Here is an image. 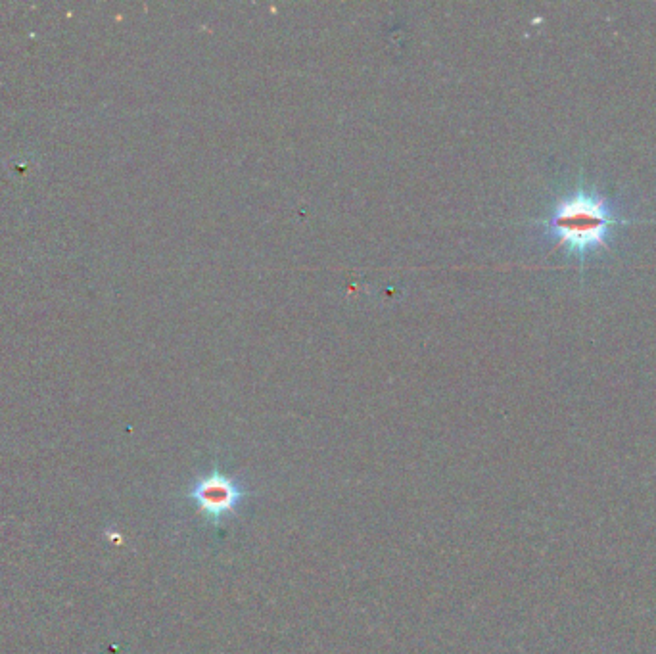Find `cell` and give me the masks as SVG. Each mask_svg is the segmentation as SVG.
Masks as SVG:
<instances>
[{
	"mask_svg": "<svg viewBox=\"0 0 656 654\" xmlns=\"http://www.w3.org/2000/svg\"><path fill=\"white\" fill-rule=\"evenodd\" d=\"M541 225L557 246L584 261L591 254L609 250L612 233L622 225H630V221L620 217L609 198L578 188L557 200Z\"/></svg>",
	"mask_w": 656,
	"mask_h": 654,
	"instance_id": "obj_1",
	"label": "cell"
},
{
	"mask_svg": "<svg viewBox=\"0 0 656 654\" xmlns=\"http://www.w3.org/2000/svg\"><path fill=\"white\" fill-rule=\"evenodd\" d=\"M188 497L208 524L219 526L238 511L246 497V488L225 472L211 470L194 482Z\"/></svg>",
	"mask_w": 656,
	"mask_h": 654,
	"instance_id": "obj_2",
	"label": "cell"
}]
</instances>
